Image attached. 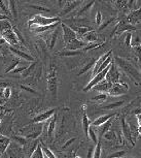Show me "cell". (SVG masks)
Wrapping results in <instances>:
<instances>
[{
    "instance_id": "484cf974",
    "label": "cell",
    "mask_w": 141,
    "mask_h": 158,
    "mask_svg": "<svg viewBox=\"0 0 141 158\" xmlns=\"http://www.w3.org/2000/svg\"><path fill=\"white\" fill-rule=\"evenodd\" d=\"M83 40H86V41H89V43H93V41H96L97 40V36H96V33L94 31H90L88 32L87 34H85L83 36Z\"/></svg>"
},
{
    "instance_id": "5b68a950",
    "label": "cell",
    "mask_w": 141,
    "mask_h": 158,
    "mask_svg": "<svg viewBox=\"0 0 141 158\" xmlns=\"http://www.w3.org/2000/svg\"><path fill=\"white\" fill-rule=\"evenodd\" d=\"M61 27L63 30V38H64V43L66 46H67L69 43H71L72 40L77 38V35L75 32L73 31L72 28H70L64 23H61Z\"/></svg>"
},
{
    "instance_id": "680465c9",
    "label": "cell",
    "mask_w": 141,
    "mask_h": 158,
    "mask_svg": "<svg viewBox=\"0 0 141 158\" xmlns=\"http://www.w3.org/2000/svg\"><path fill=\"white\" fill-rule=\"evenodd\" d=\"M75 158H80V157H79V156H76Z\"/></svg>"
},
{
    "instance_id": "11a10c76",
    "label": "cell",
    "mask_w": 141,
    "mask_h": 158,
    "mask_svg": "<svg viewBox=\"0 0 141 158\" xmlns=\"http://www.w3.org/2000/svg\"><path fill=\"white\" fill-rule=\"evenodd\" d=\"M137 131H138V133H140V135H141V126H139V127H138Z\"/></svg>"
},
{
    "instance_id": "f6af8a7d",
    "label": "cell",
    "mask_w": 141,
    "mask_h": 158,
    "mask_svg": "<svg viewBox=\"0 0 141 158\" xmlns=\"http://www.w3.org/2000/svg\"><path fill=\"white\" fill-rule=\"evenodd\" d=\"M101 23H102V15H101V11H98L97 15H96V24L101 26Z\"/></svg>"
},
{
    "instance_id": "c3c4849f",
    "label": "cell",
    "mask_w": 141,
    "mask_h": 158,
    "mask_svg": "<svg viewBox=\"0 0 141 158\" xmlns=\"http://www.w3.org/2000/svg\"><path fill=\"white\" fill-rule=\"evenodd\" d=\"M75 139H76L75 138H73V139H69V141H68L67 143H66V144H65L64 146H63V148H62V149H63V150H64V149H66V148H68V147H69V146H70V145H71V144H72V143H73L74 141H75Z\"/></svg>"
},
{
    "instance_id": "b9f144b4",
    "label": "cell",
    "mask_w": 141,
    "mask_h": 158,
    "mask_svg": "<svg viewBox=\"0 0 141 158\" xmlns=\"http://www.w3.org/2000/svg\"><path fill=\"white\" fill-rule=\"evenodd\" d=\"M103 43L102 44H88L87 47L83 48V51H89V50H92V49H96V48H99L101 47Z\"/></svg>"
},
{
    "instance_id": "ffe728a7",
    "label": "cell",
    "mask_w": 141,
    "mask_h": 158,
    "mask_svg": "<svg viewBox=\"0 0 141 158\" xmlns=\"http://www.w3.org/2000/svg\"><path fill=\"white\" fill-rule=\"evenodd\" d=\"M90 125H91V122H90L88 116H87L86 113H83V132L87 138H89V129H90Z\"/></svg>"
},
{
    "instance_id": "83f0119b",
    "label": "cell",
    "mask_w": 141,
    "mask_h": 158,
    "mask_svg": "<svg viewBox=\"0 0 141 158\" xmlns=\"http://www.w3.org/2000/svg\"><path fill=\"white\" fill-rule=\"evenodd\" d=\"M20 63H21V60H20V59H14V60H13V61H11V63H10V66H8V67L6 68V69H5V73H10L14 69H16V67H17Z\"/></svg>"
},
{
    "instance_id": "91938a15",
    "label": "cell",
    "mask_w": 141,
    "mask_h": 158,
    "mask_svg": "<svg viewBox=\"0 0 141 158\" xmlns=\"http://www.w3.org/2000/svg\"><path fill=\"white\" fill-rule=\"evenodd\" d=\"M1 119H2V118H1V117H0V122H1Z\"/></svg>"
},
{
    "instance_id": "2e32d148",
    "label": "cell",
    "mask_w": 141,
    "mask_h": 158,
    "mask_svg": "<svg viewBox=\"0 0 141 158\" xmlns=\"http://www.w3.org/2000/svg\"><path fill=\"white\" fill-rule=\"evenodd\" d=\"M112 87V84L109 82H107L106 80H103L102 82L99 83L98 85H96L94 89L95 90H98V91H109L110 89Z\"/></svg>"
},
{
    "instance_id": "7402d4cb",
    "label": "cell",
    "mask_w": 141,
    "mask_h": 158,
    "mask_svg": "<svg viewBox=\"0 0 141 158\" xmlns=\"http://www.w3.org/2000/svg\"><path fill=\"white\" fill-rule=\"evenodd\" d=\"M83 51H64V52H60L59 55L62 57H72V56H79L82 55Z\"/></svg>"
},
{
    "instance_id": "5bb4252c",
    "label": "cell",
    "mask_w": 141,
    "mask_h": 158,
    "mask_svg": "<svg viewBox=\"0 0 141 158\" xmlns=\"http://www.w3.org/2000/svg\"><path fill=\"white\" fill-rule=\"evenodd\" d=\"M10 52H13L14 55H17L18 57L24 59V60H25L26 62H32V61H34V58H33L31 55L26 54L25 52H22V51H20V50H18V49H14V47H10Z\"/></svg>"
},
{
    "instance_id": "7dc6e473",
    "label": "cell",
    "mask_w": 141,
    "mask_h": 158,
    "mask_svg": "<svg viewBox=\"0 0 141 158\" xmlns=\"http://www.w3.org/2000/svg\"><path fill=\"white\" fill-rule=\"evenodd\" d=\"M21 88H22V89H24V90H26V91L30 92V93H33V94H38L37 92L35 91V90H33V89L29 88V87H27V86H21Z\"/></svg>"
},
{
    "instance_id": "3957f363",
    "label": "cell",
    "mask_w": 141,
    "mask_h": 158,
    "mask_svg": "<svg viewBox=\"0 0 141 158\" xmlns=\"http://www.w3.org/2000/svg\"><path fill=\"white\" fill-rule=\"evenodd\" d=\"M56 23H60L59 17L47 18V17H43L42 15H35V16L28 22V25H29V27L34 26V25L35 26H50Z\"/></svg>"
},
{
    "instance_id": "e0dca14e",
    "label": "cell",
    "mask_w": 141,
    "mask_h": 158,
    "mask_svg": "<svg viewBox=\"0 0 141 158\" xmlns=\"http://www.w3.org/2000/svg\"><path fill=\"white\" fill-rule=\"evenodd\" d=\"M58 24H60V23L53 24V25H50V26H34L33 31L36 32V33H41V32H44L46 30H52V29H56V27L58 26Z\"/></svg>"
},
{
    "instance_id": "d6986e66",
    "label": "cell",
    "mask_w": 141,
    "mask_h": 158,
    "mask_svg": "<svg viewBox=\"0 0 141 158\" xmlns=\"http://www.w3.org/2000/svg\"><path fill=\"white\" fill-rule=\"evenodd\" d=\"M115 30H116V33L118 34H121L122 32L124 31H128V30H135V27L132 25H129V24H123V23H119L118 26L115 27Z\"/></svg>"
},
{
    "instance_id": "4316f807",
    "label": "cell",
    "mask_w": 141,
    "mask_h": 158,
    "mask_svg": "<svg viewBox=\"0 0 141 158\" xmlns=\"http://www.w3.org/2000/svg\"><path fill=\"white\" fill-rule=\"evenodd\" d=\"M10 139H7V138H4L3 139H0V154H2V153H4L5 150L7 149V146L10 145Z\"/></svg>"
},
{
    "instance_id": "60d3db41",
    "label": "cell",
    "mask_w": 141,
    "mask_h": 158,
    "mask_svg": "<svg viewBox=\"0 0 141 158\" xmlns=\"http://www.w3.org/2000/svg\"><path fill=\"white\" fill-rule=\"evenodd\" d=\"M107 98V95L106 94H104V93H101V94H99L97 95V96H94L92 98L93 100H96V101H104L105 99Z\"/></svg>"
},
{
    "instance_id": "ac0fdd59",
    "label": "cell",
    "mask_w": 141,
    "mask_h": 158,
    "mask_svg": "<svg viewBox=\"0 0 141 158\" xmlns=\"http://www.w3.org/2000/svg\"><path fill=\"white\" fill-rule=\"evenodd\" d=\"M56 121H57V117H56V115H54L52 119H50L49 126H47V136H49L50 139L53 138L54 131H55V126H56Z\"/></svg>"
},
{
    "instance_id": "52a82bcc",
    "label": "cell",
    "mask_w": 141,
    "mask_h": 158,
    "mask_svg": "<svg viewBox=\"0 0 141 158\" xmlns=\"http://www.w3.org/2000/svg\"><path fill=\"white\" fill-rule=\"evenodd\" d=\"M128 90V86L124 84V83H116V84H113L111 89L108 91L109 95L111 96H119V95L125 94Z\"/></svg>"
},
{
    "instance_id": "4fadbf2b",
    "label": "cell",
    "mask_w": 141,
    "mask_h": 158,
    "mask_svg": "<svg viewBox=\"0 0 141 158\" xmlns=\"http://www.w3.org/2000/svg\"><path fill=\"white\" fill-rule=\"evenodd\" d=\"M121 123H122V128H123V133H124V136L125 139H128V142L131 143L132 146L135 145V142L132 139V135H131V130H130V127L126 124V121H125V118L123 117L122 120H121Z\"/></svg>"
},
{
    "instance_id": "9f6ffc18",
    "label": "cell",
    "mask_w": 141,
    "mask_h": 158,
    "mask_svg": "<svg viewBox=\"0 0 141 158\" xmlns=\"http://www.w3.org/2000/svg\"><path fill=\"white\" fill-rule=\"evenodd\" d=\"M3 138H4L3 135H0V139H3Z\"/></svg>"
},
{
    "instance_id": "db71d44e",
    "label": "cell",
    "mask_w": 141,
    "mask_h": 158,
    "mask_svg": "<svg viewBox=\"0 0 141 158\" xmlns=\"http://www.w3.org/2000/svg\"><path fill=\"white\" fill-rule=\"evenodd\" d=\"M136 117L138 120V124H139V126H141V115H136Z\"/></svg>"
},
{
    "instance_id": "681fc988",
    "label": "cell",
    "mask_w": 141,
    "mask_h": 158,
    "mask_svg": "<svg viewBox=\"0 0 141 158\" xmlns=\"http://www.w3.org/2000/svg\"><path fill=\"white\" fill-rule=\"evenodd\" d=\"M94 147H90L88 152V158H93V153H94Z\"/></svg>"
},
{
    "instance_id": "8fae6325",
    "label": "cell",
    "mask_w": 141,
    "mask_h": 158,
    "mask_svg": "<svg viewBox=\"0 0 141 158\" xmlns=\"http://www.w3.org/2000/svg\"><path fill=\"white\" fill-rule=\"evenodd\" d=\"M85 47H87V44L85 41L76 38V40H72L71 43H69L67 46H66V49L68 51H79L80 48H85Z\"/></svg>"
},
{
    "instance_id": "f1b7e54d",
    "label": "cell",
    "mask_w": 141,
    "mask_h": 158,
    "mask_svg": "<svg viewBox=\"0 0 141 158\" xmlns=\"http://www.w3.org/2000/svg\"><path fill=\"white\" fill-rule=\"evenodd\" d=\"M58 34H59V30L58 28L54 29V32L50 35V49H53L55 47V44L57 41V37H58Z\"/></svg>"
},
{
    "instance_id": "816d5d0a",
    "label": "cell",
    "mask_w": 141,
    "mask_h": 158,
    "mask_svg": "<svg viewBox=\"0 0 141 158\" xmlns=\"http://www.w3.org/2000/svg\"><path fill=\"white\" fill-rule=\"evenodd\" d=\"M134 114H135V115H141V108L137 109V110H135V111H134Z\"/></svg>"
},
{
    "instance_id": "603a6c76",
    "label": "cell",
    "mask_w": 141,
    "mask_h": 158,
    "mask_svg": "<svg viewBox=\"0 0 141 158\" xmlns=\"http://www.w3.org/2000/svg\"><path fill=\"white\" fill-rule=\"evenodd\" d=\"M30 158H44V154L42 152V149H41V145L38 144L36 149L34 150V152L31 154Z\"/></svg>"
},
{
    "instance_id": "30bf717a",
    "label": "cell",
    "mask_w": 141,
    "mask_h": 158,
    "mask_svg": "<svg viewBox=\"0 0 141 158\" xmlns=\"http://www.w3.org/2000/svg\"><path fill=\"white\" fill-rule=\"evenodd\" d=\"M47 88H49V91L52 93L54 98H56L57 91H58V80H57V77H47Z\"/></svg>"
},
{
    "instance_id": "8d00e7d4",
    "label": "cell",
    "mask_w": 141,
    "mask_h": 158,
    "mask_svg": "<svg viewBox=\"0 0 141 158\" xmlns=\"http://www.w3.org/2000/svg\"><path fill=\"white\" fill-rule=\"evenodd\" d=\"M89 138L91 139L92 141L95 143V144H97V143H98V139H97V135H96L95 131L93 130V128H92V127H90V129H89Z\"/></svg>"
},
{
    "instance_id": "ba28073f",
    "label": "cell",
    "mask_w": 141,
    "mask_h": 158,
    "mask_svg": "<svg viewBox=\"0 0 141 158\" xmlns=\"http://www.w3.org/2000/svg\"><path fill=\"white\" fill-rule=\"evenodd\" d=\"M55 113H56V109H50L49 111L40 113L39 115L35 116V117L33 118L32 122L34 124H38V123H41V122H44V121L49 120L50 118H52L53 116L55 115Z\"/></svg>"
},
{
    "instance_id": "d4e9b609",
    "label": "cell",
    "mask_w": 141,
    "mask_h": 158,
    "mask_svg": "<svg viewBox=\"0 0 141 158\" xmlns=\"http://www.w3.org/2000/svg\"><path fill=\"white\" fill-rule=\"evenodd\" d=\"M8 4H10V13L13 16L14 20L18 19V14H17V2L16 1H8Z\"/></svg>"
},
{
    "instance_id": "9c48e42d",
    "label": "cell",
    "mask_w": 141,
    "mask_h": 158,
    "mask_svg": "<svg viewBox=\"0 0 141 158\" xmlns=\"http://www.w3.org/2000/svg\"><path fill=\"white\" fill-rule=\"evenodd\" d=\"M111 55H112V50H110V51H108L107 53H105L104 55H102L100 58H98V60L96 61V63H95L94 68H93V73H92V77H94L96 76V74L98 73V70H99V68H100L101 65L103 64L105 61H106V59H107V58L111 57Z\"/></svg>"
},
{
    "instance_id": "836d02e7",
    "label": "cell",
    "mask_w": 141,
    "mask_h": 158,
    "mask_svg": "<svg viewBox=\"0 0 141 158\" xmlns=\"http://www.w3.org/2000/svg\"><path fill=\"white\" fill-rule=\"evenodd\" d=\"M28 7L30 8H33V10H40V11H44V13H49L50 11V8L47 7H44V6H41V5H35V4H28L27 5Z\"/></svg>"
},
{
    "instance_id": "4dcf8cb0",
    "label": "cell",
    "mask_w": 141,
    "mask_h": 158,
    "mask_svg": "<svg viewBox=\"0 0 141 158\" xmlns=\"http://www.w3.org/2000/svg\"><path fill=\"white\" fill-rule=\"evenodd\" d=\"M101 141L98 139V143L95 146L94 153H93V158H100L101 157Z\"/></svg>"
},
{
    "instance_id": "ab89813d",
    "label": "cell",
    "mask_w": 141,
    "mask_h": 158,
    "mask_svg": "<svg viewBox=\"0 0 141 158\" xmlns=\"http://www.w3.org/2000/svg\"><path fill=\"white\" fill-rule=\"evenodd\" d=\"M0 8L2 10V11L4 13V16H6V15H8L10 16V10H7V7L5 6V2L2 1V0H0ZM7 17V16H6Z\"/></svg>"
},
{
    "instance_id": "6da1fadb",
    "label": "cell",
    "mask_w": 141,
    "mask_h": 158,
    "mask_svg": "<svg viewBox=\"0 0 141 158\" xmlns=\"http://www.w3.org/2000/svg\"><path fill=\"white\" fill-rule=\"evenodd\" d=\"M0 33L2 35V38L7 41L10 44H18V38L16 34L14 33L13 26L10 25V22H7V20L0 21Z\"/></svg>"
},
{
    "instance_id": "f5cc1de1",
    "label": "cell",
    "mask_w": 141,
    "mask_h": 158,
    "mask_svg": "<svg viewBox=\"0 0 141 158\" xmlns=\"http://www.w3.org/2000/svg\"><path fill=\"white\" fill-rule=\"evenodd\" d=\"M8 18L6 16H4V15H1L0 14V21H4V20H7Z\"/></svg>"
},
{
    "instance_id": "9a60e30c",
    "label": "cell",
    "mask_w": 141,
    "mask_h": 158,
    "mask_svg": "<svg viewBox=\"0 0 141 158\" xmlns=\"http://www.w3.org/2000/svg\"><path fill=\"white\" fill-rule=\"evenodd\" d=\"M82 3V1H72V2H67V5H65V8L61 11L60 16H65L69 13H71L77 5Z\"/></svg>"
},
{
    "instance_id": "7a4b0ae2",
    "label": "cell",
    "mask_w": 141,
    "mask_h": 158,
    "mask_svg": "<svg viewBox=\"0 0 141 158\" xmlns=\"http://www.w3.org/2000/svg\"><path fill=\"white\" fill-rule=\"evenodd\" d=\"M115 60L116 62V64H118L119 66L122 68V69L125 70L126 73L129 74L131 77H133L136 82L141 83V74H140V73L131 63H129V62L126 61L125 59L119 58V57H115Z\"/></svg>"
},
{
    "instance_id": "74e56055",
    "label": "cell",
    "mask_w": 141,
    "mask_h": 158,
    "mask_svg": "<svg viewBox=\"0 0 141 158\" xmlns=\"http://www.w3.org/2000/svg\"><path fill=\"white\" fill-rule=\"evenodd\" d=\"M125 154H126L125 151H118V152H115V153L108 155V156H107V158H119V157L124 156Z\"/></svg>"
},
{
    "instance_id": "44dd1931",
    "label": "cell",
    "mask_w": 141,
    "mask_h": 158,
    "mask_svg": "<svg viewBox=\"0 0 141 158\" xmlns=\"http://www.w3.org/2000/svg\"><path fill=\"white\" fill-rule=\"evenodd\" d=\"M96 61H97V60H95V59H91V60H90V62H88V63H87V64L85 65V66H83V67L82 68V69H80V71L79 73V76H82V74L86 73L87 71H89L92 67L94 68Z\"/></svg>"
},
{
    "instance_id": "6f0895ef",
    "label": "cell",
    "mask_w": 141,
    "mask_h": 158,
    "mask_svg": "<svg viewBox=\"0 0 141 158\" xmlns=\"http://www.w3.org/2000/svg\"><path fill=\"white\" fill-rule=\"evenodd\" d=\"M0 56H2V53H1V51H0Z\"/></svg>"
},
{
    "instance_id": "f907efd6",
    "label": "cell",
    "mask_w": 141,
    "mask_h": 158,
    "mask_svg": "<svg viewBox=\"0 0 141 158\" xmlns=\"http://www.w3.org/2000/svg\"><path fill=\"white\" fill-rule=\"evenodd\" d=\"M7 87H10V84H8V83L0 81V88H7Z\"/></svg>"
},
{
    "instance_id": "f546056e",
    "label": "cell",
    "mask_w": 141,
    "mask_h": 158,
    "mask_svg": "<svg viewBox=\"0 0 141 158\" xmlns=\"http://www.w3.org/2000/svg\"><path fill=\"white\" fill-rule=\"evenodd\" d=\"M94 3H95V1H90V2H88L85 6H83V8H80V10L77 11V14H76V16L79 17V16H82V15H83L86 13V11H88L90 8H91L93 5H94Z\"/></svg>"
},
{
    "instance_id": "8992f818",
    "label": "cell",
    "mask_w": 141,
    "mask_h": 158,
    "mask_svg": "<svg viewBox=\"0 0 141 158\" xmlns=\"http://www.w3.org/2000/svg\"><path fill=\"white\" fill-rule=\"evenodd\" d=\"M106 81L107 82H109V83H111V84H116V83L119 82V71H118V68H116L115 66V64L111 63V65H110V68H109V70H108V73H107L106 74Z\"/></svg>"
},
{
    "instance_id": "f35d334b",
    "label": "cell",
    "mask_w": 141,
    "mask_h": 158,
    "mask_svg": "<svg viewBox=\"0 0 141 158\" xmlns=\"http://www.w3.org/2000/svg\"><path fill=\"white\" fill-rule=\"evenodd\" d=\"M10 95H11V90H10V87L4 88V89H3V93H2V96H3L4 100H7L8 98L10 97Z\"/></svg>"
},
{
    "instance_id": "ee69618b",
    "label": "cell",
    "mask_w": 141,
    "mask_h": 158,
    "mask_svg": "<svg viewBox=\"0 0 141 158\" xmlns=\"http://www.w3.org/2000/svg\"><path fill=\"white\" fill-rule=\"evenodd\" d=\"M41 132H42V131H37V132H32V133H30V135H26V138H27V139H37L38 136H39V135H41Z\"/></svg>"
},
{
    "instance_id": "7bdbcfd3",
    "label": "cell",
    "mask_w": 141,
    "mask_h": 158,
    "mask_svg": "<svg viewBox=\"0 0 141 158\" xmlns=\"http://www.w3.org/2000/svg\"><path fill=\"white\" fill-rule=\"evenodd\" d=\"M112 21H115V18H111L110 20H107L104 24H102L101 26H99V30H103V29H104L105 27H107V26H108L109 24L112 22Z\"/></svg>"
},
{
    "instance_id": "bcb514c9",
    "label": "cell",
    "mask_w": 141,
    "mask_h": 158,
    "mask_svg": "<svg viewBox=\"0 0 141 158\" xmlns=\"http://www.w3.org/2000/svg\"><path fill=\"white\" fill-rule=\"evenodd\" d=\"M131 37H132V35H131L130 33H128V34H127V36H126L125 44H126V46H127L128 48H130V47H131Z\"/></svg>"
},
{
    "instance_id": "7c38bea8",
    "label": "cell",
    "mask_w": 141,
    "mask_h": 158,
    "mask_svg": "<svg viewBox=\"0 0 141 158\" xmlns=\"http://www.w3.org/2000/svg\"><path fill=\"white\" fill-rule=\"evenodd\" d=\"M115 115H116V113H111V114L100 116V117L96 119L95 121H93L92 125H93V126H101V125H103V124L106 123L107 121H109L112 117H115Z\"/></svg>"
},
{
    "instance_id": "d590c367",
    "label": "cell",
    "mask_w": 141,
    "mask_h": 158,
    "mask_svg": "<svg viewBox=\"0 0 141 158\" xmlns=\"http://www.w3.org/2000/svg\"><path fill=\"white\" fill-rule=\"evenodd\" d=\"M104 138L106 139H109V141H112V139H115L116 136H115V132L113 130H108L107 132L104 133Z\"/></svg>"
},
{
    "instance_id": "d6a6232c",
    "label": "cell",
    "mask_w": 141,
    "mask_h": 158,
    "mask_svg": "<svg viewBox=\"0 0 141 158\" xmlns=\"http://www.w3.org/2000/svg\"><path fill=\"white\" fill-rule=\"evenodd\" d=\"M35 66H36V62H33L32 64H30L29 66L26 68V70L23 73L22 77H28L29 74H30V73H32V71L34 70Z\"/></svg>"
},
{
    "instance_id": "1f68e13d",
    "label": "cell",
    "mask_w": 141,
    "mask_h": 158,
    "mask_svg": "<svg viewBox=\"0 0 141 158\" xmlns=\"http://www.w3.org/2000/svg\"><path fill=\"white\" fill-rule=\"evenodd\" d=\"M40 145H41V149H42L43 154L46 155V156L47 158H57V157L55 156V154H54L53 152L50 151L49 148H46V145H43L42 143H40Z\"/></svg>"
},
{
    "instance_id": "277c9868",
    "label": "cell",
    "mask_w": 141,
    "mask_h": 158,
    "mask_svg": "<svg viewBox=\"0 0 141 158\" xmlns=\"http://www.w3.org/2000/svg\"><path fill=\"white\" fill-rule=\"evenodd\" d=\"M111 65V64H110ZM110 65L108 67H106L103 71H101V73H97L94 77H92V80L90 81V83L88 85L86 86V88L83 89V91L87 92V91H89V90H91L92 88H94L96 85H98L99 83L102 82L103 80H105V77H106V74L107 73H108V70H109V68H110Z\"/></svg>"
},
{
    "instance_id": "cb8c5ba5",
    "label": "cell",
    "mask_w": 141,
    "mask_h": 158,
    "mask_svg": "<svg viewBox=\"0 0 141 158\" xmlns=\"http://www.w3.org/2000/svg\"><path fill=\"white\" fill-rule=\"evenodd\" d=\"M124 103H125V100H119V101H116V102L103 106H102V109H103V110H115V109L119 108V106H122Z\"/></svg>"
},
{
    "instance_id": "e575fe53",
    "label": "cell",
    "mask_w": 141,
    "mask_h": 158,
    "mask_svg": "<svg viewBox=\"0 0 141 158\" xmlns=\"http://www.w3.org/2000/svg\"><path fill=\"white\" fill-rule=\"evenodd\" d=\"M112 123V119H110L109 121H107L106 123L103 124V127H102V130L100 131V138L102 135H104V133L105 132H107V131L109 130V127H110V125H111Z\"/></svg>"
}]
</instances>
